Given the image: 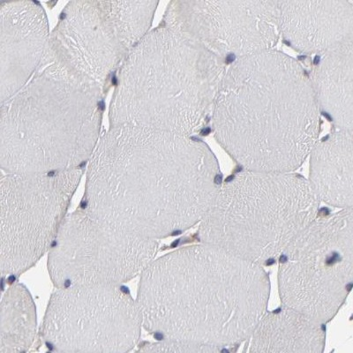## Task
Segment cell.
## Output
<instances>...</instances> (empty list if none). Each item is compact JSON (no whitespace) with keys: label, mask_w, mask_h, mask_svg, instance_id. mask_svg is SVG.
Here are the masks:
<instances>
[{"label":"cell","mask_w":353,"mask_h":353,"mask_svg":"<svg viewBox=\"0 0 353 353\" xmlns=\"http://www.w3.org/2000/svg\"><path fill=\"white\" fill-rule=\"evenodd\" d=\"M221 185L219 162L203 141L110 125L90 157L81 208L119 231L157 241L200 223Z\"/></svg>","instance_id":"1"},{"label":"cell","mask_w":353,"mask_h":353,"mask_svg":"<svg viewBox=\"0 0 353 353\" xmlns=\"http://www.w3.org/2000/svg\"><path fill=\"white\" fill-rule=\"evenodd\" d=\"M270 295L263 266L201 242L151 261L141 274L137 301L144 329L159 340L219 352L250 336Z\"/></svg>","instance_id":"2"},{"label":"cell","mask_w":353,"mask_h":353,"mask_svg":"<svg viewBox=\"0 0 353 353\" xmlns=\"http://www.w3.org/2000/svg\"><path fill=\"white\" fill-rule=\"evenodd\" d=\"M211 121L217 141L243 169L290 173L318 143L321 108L301 63L271 50L226 69Z\"/></svg>","instance_id":"3"},{"label":"cell","mask_w":353,"mask_h":353,"mask_svg":"<svg viewBox=\"0 0 353 353\" xmlns=\"http://www.w3.org/2000/svg\"><path fill=\"white\" fill-rule=\"evenodd\" d=\"M226 64L201 44L161 25L122 63L110 101V125L194 137L211 121Z\"/></svg>","instance_id":"4"},{"label":"cell","mask_w":353,"mask_h":353,"mask_svg":"<svg viewBox=\"0 0 353 353\" xmlns=\"http://www.w3.org/2000/svg\"><path fill=\"white\" fill-rule=\"evenodd\" d=\"M46 53L30 81L1 103L0 165L6 173L80 168L101 138L103 97Z\"/></svg>","instance_id":"5"},{"label":"cell","mask_w":353,"mask_h":353,"mask_svg":"<svg viewBox=\"0 0 353 353\" xmlns=\"http://www.w3.org/2000/svg\"><path fill=\"white\" fill-rule=\"evenodd\" d=\"M320 204L303 176L245 170L221 185L198 238L263 266L316 219Z\"/></svg>","instance_id":"6"},{"label":"cell","mask_w":353,"mask_h":353,"mask_svg":"<svg viewBox=\"0 0 353 353\" xmlns=\"http://www.w3.org/2000/svg\"><path fill=\"white\" fill-rule=\"evenodd\" d=\"M353 280V210L318 216L280 255L283 305L321 324L336 316Z\"/></svg>","instance_id":"7"},{"label":"cell","mask_w":353,"mask_h":353,"mask_svg":"<svg viewBox=\"0 0 353 353\" xmlns=\"http://www.w3.org/2000/svg\"><path fill=\"white\" fill-rule=\"evenodd\" d=\"M157 4L69 2L50 34L46 53L107 93L129 52L150 32Z\"/></svg>","instance_id":"8"},{"label":"cell","mask_w":353,"mask_h":353,"mask_svg":"<svg viewBox=\"0 0 353 353\" xmlns=\"http://www.w3.org/2000/svg\"><path fill=\"white\" fill-rule=\"evenodd\" d=\"M83 169L8 173L0 183V269L18 276L43 256L68 215Z\"/></svg>","instance_id":"9"},{"label":"cell","mask_w":353,"mask_h":353,"mask_svg":"<svg viewBox=\"0 0 353 353\" xmlns=\"http://www.w3.org/2000/svg\"><path fill=\"white\" fill-rule=\"evenodd\" d=\"M143 317L121 285L58 289L50 297L42 334L59 352H128L140 341Z\"/></svg>","instance_id":"10"},{"label":"cell","mask_w":353,"mask_h":353,"mask_svg":"<svg viewBox=\"0 0 353 353\" xmlns=\"http://www.w3.org/2000/svg\"><path fill=\"white\" fill-rule=\"evenodd\" d=\"M154 239L119 231L83 208L66 216L48 256L57 289L121 285L140 275L159 252Z\"/></svg>","instance_id":"11"},{"label":"cell","mask_w":353,"mask_h":353,"mask_svg":"<svg viewBox=\"0 0 353 353\" xmlns=\"http://www.w3.org/2000/svg\"><path fill=\"white\" fill-rule=\"evenodd\" d=\"M163 24L225 62L273 50L281 36L279 1H172Z\"/></svg>","instance_id":"12"},{"label":"cell","mask_w":353,"mask_h":353,"mask_svg":"<svg viewBox=\"0 0 353 353\" xmlns=\"http://www.w3.org/2000/svg\"><path fill=\"white\" fill-rule=\"evenodd\" d=\"M46 12L37 2L0 6V99L6 102L33 77L50 40Z\"/></svg>","instance_id":"13"},{"label":"cell","mask_w":353,"mask_h":353,"mask_svg":"<svg viewBox=\"0 0 353 353\" xmlns=\"http://www.w3.org/2000/svg\"><path fill=\"white\" fill-rule=\"evenodd\" d=\"M280 32L303 53H323L352 41L353 6L345 0L279 1Z\"/></svg>","instance_id":"14"},{"label":"cell","mask_w":353,"mask_h":353,"mask_svg":"<svg viewBox=\"0 0 353 353\" xmlns=\"http://www.w3.org/2000/svg\"><path fill=\"white\" fill-rule=\"evenodd\" d=\"M310 183L321 201L352 207V131L339 130L315 144L310 153Z\"/></svg>","instance_id":"15"},{"label":"cell","mask_w":353,"mask_h":353,"mask_svg":"<svg viewBox=\"0 0 353 353\" xmlns=\"http://www.w3.org/2000/svg\"><path fill=\"white\" fill-rule=\"evenodd\" d=\"M323 324L283 305L265 314L247 339L245 352L321 353L325 347Z\"/></svg>","instance_id":"16"},{"label":"cell","mask_w":353,"mask_h":353,"mask_svg":"<svg viewBox=\"0 0 353 353\" xmlns=\"http://www.w3.org/2000/svg\"><path fill=\"white\" fill-rule=\"evenodd\" d=\"M321 110L339 130L352 131V41L323 53L311 78Z\"/></svg>","instance_id":"17"},{"label":"cell","mask_w":353,"mask_h":353,"mask_svg":"<svg viewBox=\"0 0 353 353\" xmlns=\"http://www.w3.org/2000/svg\"><path fill=\"white\" fill-rule=\"evenodd\" d=\"M37 310L30 292L21 283L9 287L0 305V353L24 352L37 336Z\"/></svg>","instance_id":"18"},{"label":"cell","mask_w":353,"mask_h":353,"mask_svg":"<svg viewBox=\"0 0 353 353\" xmlns=\"http://www.w3.org/2000/svg\"><path fill=\"white\" fill-rule=\"evenodd\" d=\"M144 352H216L213 349L204 346L191 345V343L160 340L156 343H149L140 349Z\"/></svg>","instance_id":"19"}]
</instances>
